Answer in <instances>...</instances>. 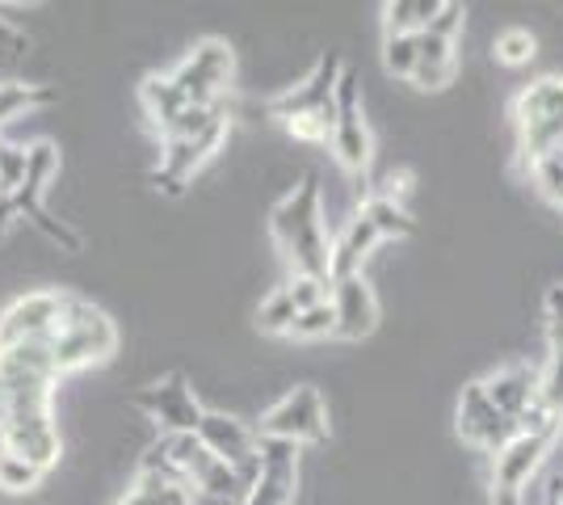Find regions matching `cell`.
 Masks as SVG:
<instances>
[{"instance_id":"1","label":"cell","mask_w":563,"mask_h":505,"mask_svg":"<svg viewBox=\"0 0 563 505\" xmlns=\"http://www.w3.org/2000/svg\"><path fill=\"white\" fill-rule=\"evenodd\" d=\"M269 232L295 274L307 278H329L332 270V244L324 237V198L316 177H299L295 190L282 198L269 216ZM332 283V278H329Z\"/></svg>"},{"instance_id":"2","label":"cell","mask_w":563,"mask_h":505,"mask_svg":"<svg viewBox=\"0 0 563 505\" xmlns=\"http://www.w3.org/2000/svg\"><path fill=\"white\" fill-rule=\"evenodd\" d=\"M51 350H55V371L59 375H76L85 366H97L118 350L114 320L101 308H93L89 299L68 295L59 325H55V337H51Z\"/></svg>"},{"instance_id":"3","label":"cell","mask_w":563,"mask_h":505,"mask_svg":"<svg viewBox=\"0 0 563 505\" xmlns=\"http://www.w3.org/2000/svg\"><path fill=\"white\" fill-rule=\"evenodd\" d=\"M235 73V51L223 39H202L198 47L189 51L186 59L177 64L173 85L189 97V106H223L228 101V85Z\"/></svg>"},{"instance_id":"4","label":"cell","mask_w":563,"mask_h":505,"mask_svg":"<svg viewBox=\"0 0 563 505\" xmlns=\"http://www.w3.org/2000/svg\"><path fill=\"white\" fill-rule=\"evenodd\" d=\"M261 433H265V438H286V442H295V447L324 442V438H329V405H324L320 387H311V384L290 387L278 405L265 409Z\"/></svg>"},{"instance_id":"5","label":"cell","mask_w":563,"mask_h":505,"mask_svg":"<svg viewBox=\"0 0 563 505\" xmlns=\"http://www.w3.org/2000/svg\"><path fill=\"white\" fill-rule=\"evenodd\" d=\"M228 131H232V114L228 106L211 119L207 131H198L194 140H165V152H161V168L152 173V182L165 194H186V182L198 173V168L211 161L219 147L228 144Z\"/></svg>"},{"instance_id":"6","label":"cell","mask_w":563,"mask_h":505,"mask_svg":"<svg viewBox=\"0 0 563 505\" xmlns=\"http://www.w3.org/2000/svg\"><path fill=\"white\" fill-rule=\"evenodd\" d=\"M135 409L152 421V426H161V433H198L202 426V405H198V396H194V387H189L186 375H165V380H156V384H147L135 392Z\"/></svg>"},{"instance_id":"7","label":"cell","mask_w":563,"mask_h":505,"mask_svg":"<svg viewBox=\"0 0 563 505\" xmlns=\"http://www.w3.org/2000/svg\"><path fill=\"white\" fill-rule=\"evenodd\" d=\"M68 290H25L0 312V350L22 345V341H51L59 312H64Z\"/></svg>"},{"instance_id":"8","label":"cell","mask_w":563,"mask_h":505,"mask_svg":"<svg viewBox=\"0 0 563 505\" xmlns=\"http://www.w3.org/2000/svg\"><path fill=\"white\" fill-rule=\"evenodd\" d=\"M345 73V64H341V55L336 51H324L320 59H316V68L295 85V89H286L282 97L269 101V114L274 119H303V114H329L336 119V106H332V94H336V80Z\"/></svg>"},{"instance_id":"9","label":"cell","mask_w":563,"mask_h":505,"mask_svg":"<svg viewBox=\"0 0 563 505\" xmlns=\"http://www.w3.org/2000/svg\"><path fill=\"white\" fill-rule=\"evenodd\" d=\"M459 433H463V442L496 455L500 447H509V442L517 438V421H509V417L496 413V405L488 400L484 384H467L463 387V396H459Z\"/></svg>"},{"instance_id":"10","label":"cell","mask_w":563,"mask_h":505,"mask_svg":"<svg viewBox=\"0 0 563 505\" xmlns=\"http://www.w3.org/2000/svg\"><path fill=\"white\" fill-rule=\"evenodd\" d=\"M0 447L30 459L34 468L51 472L64 459V433L55 426V413H25V417H13V426L4 430Z\"/></svg>"},{"instance_id":"11","label":"cell","mask_w":563,"mask_h":505,"mask_svg":"<svg viewBox=\"0 0 563 505\" xmlns=\"http://www.w3.org/2000/svg\"><path fill=\"white\" fill-rule=\"evenodd\" d=\"M332 312H336V337L362 341L378 329V295L366 274H350L332 283Z\"/></svg>"},{"instance_id":"12","label":"cell","mask_w":563,"mask_h":505,"mask_svg":"<svg viewBox=\"0 0 563 505\" xmlns=\"http://www.w3.org/2000/svg\"><path fill=\"white\" fill-rule=\"evenodd\" d=\"M547 451H551V442L530 438V433H517L509 447H500L493 455V497H521V488L542 468Z\"/></svg>"},{"instance_id":"13","label":"cell","mask_w":563,"mask_h":505,"mask_svg":"<svg viewBox=\"0 0 563 505\" xmlns=\"http://www.w3.org/2000/svg\"><path fill=\"white\" fill-rule=\"evenodd\" d=\"M198 442H202V447H207L214 459L232 463V468H240L244 459L257 455V433L249 430L240 417H232V413H223V409H207V413H202Z\"/></svg>"},{"instance_id":"14","label":"cell","mask_w":563,"mask_h":505,"mask_svg":"<svg viewBox=\"0 0 563 505\" xmlns=\"http://www.w3.org/2000/svg\"><path fill=\"white\" fill-rule=\"evenodd\" d=\"M479 384H484L488 400L496 405V413H500V417H509V421H517L521 413L539 400L542 371L514 362V366H500V371H493V375H488V380H479Z\"/></svg>"},{"instance_id":"15","label":"cell","mask_w":563,"mask_h":505,"mask_svg":"<svg viewBox=\"0 0 563 505\" xmlns=\"http://www.w3.org/2000/svg\"><path fill=\"white\" fill-rule=\"evenodd\" d=\"M378 237L375 223L366 216H353L350 223H345V232L336 237V244H332V270L329 278L336 283V278H350V274H362V265H366V257L378 249Z\"/></svg>"},{"instance_id":"16","label":"cell","mask_w":563,"mask_h":505,"mask_svg":"<svg viewBox=\"0 0 563 505\" xmlns=\"http://www.w3.org/2000/svg\"><path fill=\"white\" fill-rule=\"evenodd\" d=\"M454 73H459V43L421 34V59H417L412 85H417L421 94H442L450 80H454Z\"/></svg>"},{"instance_id":"17","label":"cell","mask_w":563,"mask_h":505,"mask_svg":"<svg viewBox=\"0 0 563 505\" xmlns=\"http://www.w3.org/2000/svg\"><path fill=\"white\" fill-rule=\"evenodd\" d=\"M517 127H539V122H560L563 127V76H542L530 89H521L514 101Z\"/></svg>"},{"instance_id":"18","label":"cell","mask_w":563,"mask_h":505,"mask_svg":"<svg viewBox=\"0 0 563 505\" xmlns=\"http://www.w3.org/2000/svg\"><path fill=\"white\" fill-rule=\"evenodd\" d=\"M329 144L336 165L345 168V173H366L371 161H375V140H371V127H366L362 114L357 119H336Z\"/></svg>"},{"instance_id":"19","label":"cell","mask_w":563,"mask_h":505,"mask_svg":"<svg viewBox=\"0 0 563 505\" xmlns=\"http://www.w3.org/2000/svg\"><path fill=\"white\" fill-rule=\"evenodd\" d=\"M140 101H143V114L152 119V127L161 135L189 110V97L173 85V76H147L140 85Z\"/></svg>"},{"instance_id":"20","label":"cell","mask_w":563,"mask_h":505,"mask_svg":"<svg viewBox=\"0 0 563 505\" xmlns=\"http://www.w3.org/2000/svg\"><path fill=\"white\" fill-rule=\"evenodd\" d=\"M357 216L371 219L383 241H396V237H412V232H417V219L408 216V207H404L399 198H391V194H371V198L357 207Z\"/></svg>"},{"instance_id":"21","label":"cell","mask_w":563,"mask_h":505,"mask_svg":"<svg viewBox=\"0 0 563 505\" xmlns=\"http://www.w3.org/2000/svg\"><path fill=\"white\" fill-rule=\"evenodd\" d=\"M55 177H59V147L51 144V140H38V144H30L25 186L18 190V198H34V202H43V194L55 186Z\"/></svg>"},{"instance_id":"22","label":"cell","mask_w":563,"mask_h":505,"mask_svg":"<svg viewBox=\"0 0 563 505\" xmlns=\"http://www.w3.org/2000/svg\"><path fill=\"white\" fill-rule=\"evenodd\" d=\"M114 505H194V493L189 484H173L161 481V476H135V484L118 497Z\"/></svg>"},{"instance_id":"23","label":"cell","mask_w":563,"mask_h":505,"mask_svg":"<svg viewBox=\"0 0 563 505\" xmlns=\"http://www.w3.org/2000/svg\"><path fill=\"white\" fill-rule=\"evenodd\" d=\"M446 0H391L387 13V34H424L433 18L442 13Z\"/></svg>"},{"instance_id":"24","label":"cell","mask_w":563,"mask_h":505,"mask_svg":"<svg viewBox=\"0 0 563 505\" xmlns=\"http://www.w3.org/2000/svg\"><path fill=\"white\" fill-rule=\"evenodd\" d=\"M55 101V89L47 85H30V80H0V127L13 119H22L30 110Z\"/></svg>"},{"instance_id":"25","label":"cell","mask_w":563,"mask_h":505,"mask_svg":"<svg viewBox=\"0 0 563 505\" xmlns=\"http://www.w3.org/2000/svg\"><path fill=\"white\" fill-rule=\"evenodd\" d=\"M43 468H34L30 459L13 455V451H4L0 447V493H9V497H25V493H34V488H43Z\"/></svg>"},{"instance_id":"26","label":"cell","mask_w":563,"mask_h":505,"mask_svg":"<svg viewBox=\"0 0 563 505\" xmlns=\"http://www.w3.org/2000/svg\"><path fill=\"white\" fill-rule=\"evenodd\" d=\"M421 59V34H387L383 39V68L396 80H412Z\"/></svg>"},{"instance_id":"27","label":"cell","mask_w":563,"mask_h":505,"mask_svg":"<svg viewBox=\"0 0 563 505\" xmlns=\"http://www.w3.org/2000/svg\"><path fill=\"white\" fill-rule=\"evenodd\" d=\"M295 316H299V308H295V299L286 295V287H274L265 299H261L257 329H261V333L286 337V333H290V325H295Z\"/></svg>"},{"instance_id":"28","label":"cell","mask_w":563,"mask_h":505,"mask_svg":"<svg viewBox=\"0 0 563 505\" xmlns=\"http://www.w3.org/2000/svg\"><path fill=\"white\" fill-rule=\"evenodd\" d=\"M286 337H290V341H329V337H336V312H332V299L295 316V325H290V333Z\"/></svg>"},{"instance_id":"29","label":"cell","mask_w":563,"mask_h":505,"mask_svg":"<svg viewBox=\"0 0 563 505\" xmlns=\"http://www.w3.org/2000/svg\"><path fill=\"white\" fill-rule=\"evenodd\" d=\"M493 55L505 68H521V64H530L539 55V43H534L530 30H500L493 43Z\"/></svg>"},{"instance_id":"30","label":"cell","mask_w":563,"mask_h":505,"mask_svg":"<svg viewBox=\"0 0 563 505\" xmlns=\"http://www.w3.org/2000/svg\"><path fill=\"white\" fill-rule=\"evenodd\" d=\"M25 165H30V147L0 144V194H18L25 186Z\"/></svg>"},{"instance_id":"31","label":"cell","mask_w":563,"mask_h":505,"mask_svg":"<svg viewBox=\"0 0 563 505\" xmlns=\"http://www.w3.org/2000/svg\"><path fill=\"white\" fill-rule=\"evenodd\" d=\"M286 295L295 299V308L307 312V308H316V304H329L332 299V283L329 278H307V274H295L290 283H282Z\"/></svg>"},{"instance_id":"32","label":"cell","mask_w":563,"mask_h":505,"mask_svg":"<svg viewBox=\"0 0 563 505\" xmlns=\"http://www.w3.org/2000/svg\"><path fill=\"white\" fill-rule=\"evenodd\" d=\"M332 106H336V119H357L362 114V76L353 73V68H345L341 80H336Z\"/></svg>"},{"instance_id":"33","label":"cell","mask_w":563,"mask_h":505,"mask_svg":"<svg viewBox=\"0 0 563 505\" xmlns=\"http://www.w3.org/2000/svg\"><path fill=\"white\" fill-rule=\"evenodd\" d=\"M539 400L551 413L563 417V350H551V362L542 371V384H539Z\"/></svg>"},{"instance_id":"34","label":"cell","mask_w":563,"mask_h":505,"mask_svg":"<svg viewBox=\"0 0 563 505\" xmlns=\"http://www.w3.org/2000/svg\"><path fill=\"white\" fill-rule=\"evenodd\" d=\"M530 168H534V182L542 186V194L563 202V147L551 152V156H542V161H534Z\"/></svg>"},{"instance_id":"35","label":"cell","mask_w":563,"mask_h":505,"mask_svg":"<svg viewBox=\"0 0 563 505\" xmlns=\"http://www.w3.org/2000/svg\"><path fill=\"white\" fill-rule=\"evenodd\" d=\"M463 22H467V9H463V4H442V13L433 18V25H429L424 34H433V39H446V43H459V34H463Z\"/></svg>"},{"instance_id":"36","label":"cell","mask_w":563,"mask_h":505,"mask_svg":"<svg viewBox=\"0 0 563 505\" xmlns=\"http://www.w3.org/2000/svg\"><path fill=\"white\" fill-rule=\"evenodd\" d=\"M13 417H18V409H13V396L4 392V384H0V438H4V430L13 426Z\"/></svg>"},{"instance_id":"37","label":"cell","mask_w":563,"mask_h":505,"mask_svg":"<svg viewBox=\"0 0 563 505\" xmlns=\"http://www.w3.org/2000/svg\"><path fill=\"white\" fill-rule=\"evenodd\" d=\"M0 144H4V140H0Z\"/></svg>"}]
</instances>
